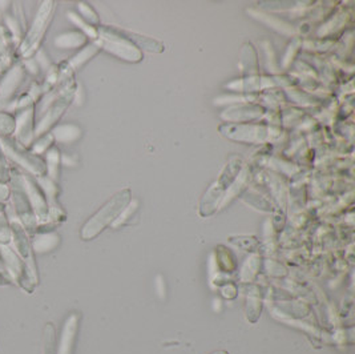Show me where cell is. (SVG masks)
<instances>
[{
    "instance_id": "obj_3",
    "label": "cell",
    "mask_w": 355,
    "mask_h": 354,
    "mask_svg": "<svg viewBox=\"0 0 355 354\" xmlns=\"http://www.w3.org/2000/svg\"><path fill=\"white\" fill-rule=\"evenodd\" d=\"M46 335H44V351H46V354H51V351H49V348L52 346V344H53V341H55V329L52 328V325L49 323L47 326H46Z\"/></svg>"
},
{
    "instance_id": "obj_2",
    "label": "cell",
    "mask_w": 355,
    "mask_h": 354,
    "mask_svg": "<svg viewBox=\"0 0 355 354\" xmlns=\"http://www.w3.org/2000/svg\"><path fill=\"white\" fill-rule=\"evenodd\" d=\"M76 329H78V316L72 314L64 323L60 345H59V353L58 354H71L73 338L76 335Z\"/></svg>"
},
{
    "instance_id": "obj_4",
    "label": "cell",
    "mask_w": 355,
    "mask_h": 354,
    "mask_svg": "<svg viewBox=\"0 0 355 354\" xmlns=\"http://www.w3.org/2000/svg\"><path fill=\"white\" fill-rule=\"evenodd\" d=\"M210 354H229L227 352H225V351H217V352H213V353Z\"/></svg>"
},
{
    "instance_id": "obj_1",
    "label": "cell",
    "mask_w": 355,
    "mask_h": 354,
    "mask_svg": "<svg viewBox=\"0 0 355 354\" xmlns=\"http://www.w3.org/2000/svg\"><path fill=\"white\" fill-rule=\"evenodd\" d=\"M130 191L123 189L121 192L116 194L112 200H110L96 214L88 220V223L81 229V237L83 240H91L98 233H101L107 226L114 221L119 214L127 208L130 204Z\"/></svg>"
}]
</instances>
